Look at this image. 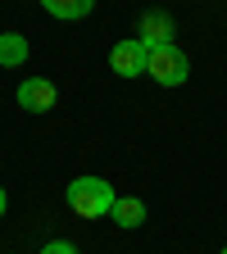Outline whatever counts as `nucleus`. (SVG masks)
<instances>
[{
    "instance_id": "f257e3e1",
    "label": "nucleus",
    "mask_w": 227,
    "mask_h": 254,
    "mask_svg": "<svg viewBox=\"0 0 227 254\" xmlns=\"http://www.w3.org/2000/svg\"><path fill=\"white\" fill-rule=\"evenodd\" d=\"M64 200H69V209H73L77 218H105L118 195H114V186H109L105 177H77V182H69Z\"/></svg>"
},
{
    "instance_id": "f03ea898",
    "label": "nucleus",
    "mask_w": 227,
    "mask_h": 254,
    "mask_svg": "<svg viewBox=\"0 0 227 254\" xmlns=\"http://www.w3.org/2000/svg\"><path fill=\"white\" fill-rule=\"evenodd\" d=\"M146 73H150L159 86H182V82L191 77V59H186V50H177V46H154V50L146 55Z\"/></svg>"
},
{
    "instance_id": "7ed1b4c3",
    "label": "nucleus",
    "mask_w": 227,
    "mask_h": 254,
    "mask_svg": "<svg viewBox=\"0 0 227 254\" xmlns=\"http://www.w3.org/2000/svg\"><path fill=\"white\" fill-rule=\"evenodd\" d=\"M146 46L137 41V37H127V41H118L114 50H109V68L118 73V77H141L146 73Z\"/></svg>"
},
{
    "instance_id": "20e7f679",
    "label": "nucleus",
    "mask_w": 227,
    "mask_h": 254,
    "mask_svg": "<svg viewBox=\"0 0 227 254\" xmlns=\"http://www.w3.org/2000/svg\"><path fill=\"white\" fill-rule=\"evenodd\" d=\"M55 100H59V91L50 77H27L18 86V109H27V114H46V109H55Z\"/></svg>"
},
{
    "instance_id": "39448f33",
    "label": "nucleus",
    "mask_w": 227,
    "mask_h": 254,
    "mask_svg": "<svg viewBox=\"0 0 227 254\" xmlns=\"http://www.w3.org/2000/svg\"><path fill=\"white\" fill-rule=\"evenodd\" d=\"M137 41H141L146 50H154V46H173V18H168L164 9H146V14H141Z\"/></svg>"
},
{
    "instance_id": "423d86ee",
    "label": "nucleus",
    "mask_w": 227,
    "mask_h": 254,
    "mask_svg": "<svg viewBox=\"0 0 227 254\" xmlns=\"http://www.w3.org/2000/svg\"><path fill=\"white\" fill-rule=\"evenodd\" d=\"M109 218L118 222L123 232H137L141 222H146V200H137V195H118L114 209H109Z\"/></svg>"
},
{
    "instance_id": "0eeeda50",
    "label": "nucleus",
    "mask_w": 227,
    "mask_h": 254,
    "mask_svg": "<svg viewBox=\"0 0 227 254\" xmlns=\"http://www.w3.org/2000/svg\"><path fill=\"white\" fill-rule=\"evenodd\" d=\"M27 37L23 32H0V68H18V64H27Z\"/></svg>"
},
{
    "instance_id": "6e6552de",
    "label": "nucleus",
    "mask_w": 227,
    "mask_h": 254,
    "mask_svg": "<svg viewBox=\"0 0 227 254\" xmlns=\"http://www.w3.org/2000/svg\"><path fill=\"white\" fill-rule=\"evenodd\" d=\"M41 5H46V14L73 23V18H86V14L95 9V0H41Z\"/></svg>"
},
{
    "instance_id": "1a4fd4ad",
    "label": "nucleus",
    "mask_w": 227,
    "mask_h": 254,
    "mask_svg": "<svg viewBox=\"0 0 227 254\" xmlns=\"http://www.w3.org/2000/svg\"><path fill=\"white\" fill-rule=\"evenodd\" d=\"M41 254H77V245L73 241H50V245H41Z\"/></svg>"
},
{
    "instance_id": "9d476101",
    "label": "nucleus",
    "mask_w": 227,
    "mask_h": 254,
    "mask_svg": "<svg viewBox=\"0 0 227 254\" xmlns=\"http://www.w3.org/2000/svg\"><path fill=\"white\" fill-rule=\"evenodd\" d=\"M5 209H9V195H5V186H0V218H5Z\"/></svg>"
},
{
    "instance_id": "9b49d317",
    "label": "nucleus",
    "mask_w": 227,
    "mask_h": 254,
    "mask_svg": "<svg viewBox=\"0 0 227 254\" xmlns=\"http://www.w3.org/2000/svg\"><path fill=\"white\" fill-rule=\"evenodd\" d=\"M223 254H227V245H223Z\"/></svg>"
}]
</instances>
